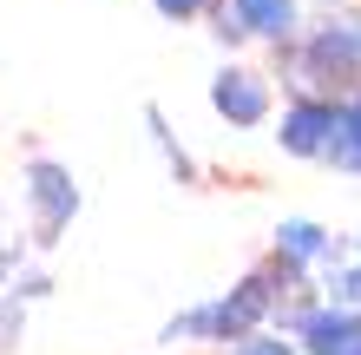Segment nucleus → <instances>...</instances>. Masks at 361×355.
Masks as SVG:
<instances>
[{"label": "nucleus", "instance_id": "1", "mask_svg": "<svg viewBox=\"0 0 361 355\" xmlns=\"http://www.w3.org/2000/svg\"><path fill=\"white\" fill-rule=\"evenodd\" d=\"M309 283H315L309 270H295L283 257H263V263H250L230 289L178 309V316H164L158 349H230V342H243V336H263L269 309L283 303V296H295V289H309Z\"/></svg>", "mask_w": 361, "mask_h": 355}, {"label": "nucleus", "instance_id": "2", "mask_svg": "<svg viewBox=\"0 0 361 355\" xmlns=\"http://www.w3.org/2000/svg\"><path fill=\"white\" fill-rule=\"evenodd\" d=\"M322 79V92H348L361 73V0H302V33L289 40Z\"/></svg>", "mask_w": 361, "mask_h": 355}, {"label": "nucleus", "instance_id": "3", "mask_svg": "<svg viewBox=\"0 0 361 355\" xmlns=\"http://www.w3.org/2000/svg\"><path fill=\"white\" fill-rule=\"evenodd\" d=\"M20 204H27V243L53 250L73 231V217L86 211V191H79L73 164H59L47 152H27V164H20Z\"/></svg>", "mask_w": 361, "mask_h": 355}, {"label": "nucleus", "instance_id": "4", "mask_svg": "<svg viewBox=\"0 0 361 355\" xmlns=\"http://www.w3.org/2000/svg\"><path fill=\"white\" fill-rule=\"evenodd\" d=\"M210 112H217L230 132H269L276 119V86L257 59H224L217 73H210Z\"/></svg>", "mask_w": 361, "mask_h": 355}, {"label": "nucleus", "instance_id": "5", "mask_svg": "<svg viewBox=\"0 0 361 355\" xmlns=\"http://www.w3.org/2000/svg\"><path fill=\"white\" fill-rule=\"evenodd\" d=\"M269 132H276V152L283 158L322 164L329 132H335V99H283V112L269 119Z\"/></svg>", "mask_w": 361, "mask_h": 355}, {"label": "nucleus", "instance_id": "6", "mask_svg": "<svg viewBox=\"0 0 361 355\" xmlns=\"http://www.w3.org/2000/svg\"><path fill=\"white\" fill-rule=\"evenodd\" d=\"M289 342H295V355H348V349L361 342V316L315 296V303L302 309V323L289 329Z\"/></svg>", "mask_w": 361, "mask_h": 355}, {"label": "nucleus", "instance_id": "7", "mask_svg": "<svg viewBox=\"0 0 361 355\" xmlns=\"http://www.w3.org/2000/svg\"><path fill=\"white\" fill-rule=\"evenodd\" d=\"M224 7L250 33V47H263V53H283L302 33V0H224Z\"/></svg>", "mask_w": 361, "mask_h": 355}, {"label": "nucleus", "instance_id": "8", "mask_svg": "<svg viewBox=\"0 0 361 355\" xmlns=\"http://www.w3.org/2000/svg\"><path fill=\"white\" fill-rule=\"evenodd\" d=\"M269 257H283V263H295V270H322L329 257H335V231L329 224H315V217H283L269 231Z\"/></svg>", "mask_w": 361, "mask_h": 355}, {"label": "nucleus", "instance_id": "9", "mask_svg": "<svg viewBox=\"0 0 361 355\" xmlns=\"http://www.w3.org/2000/svg\"><path fill=\"white\" fill-rule=\"evenodd\" d=\"M145 138L158 145L164 172H171V178L184 184V191H197V184H204V164H197V152H190V145L178 138V125L164 119V106H158V99H145Z\"/></svg>", "mask_w": 361, "mask_h": 355}, {"label": "nucleus", "instance_id": "10", "mask_svg": "<svg viewBox=\"0 0 361 355\" xmlns=\"http://www.w3.org/2000/svg\"><path fill=\"white\" fill-rule=\"evenodd\" d=\"M329 172L361 178V86L335 92V132H329V152H322Z\"/></svg>", "mask_w": 361, "mask_h": 355}, {"label": "nucleus", "instance_id": "11", "mask_svg": "<svg viewBox=\"0 0 361 355\" xmlns=\"http://www.w3.org/2000/svg\"><path fill=\"white\" fill-rule=\"evenodd\" d=\"M315 296L335 309H361V257H335L315 270Z\"/></svg>", "mask_w": 361, "mask_h": 355}, {"label": "nucleus", "instance_id": "12", "mask_svg": "<svg viewBox=\"0 0 361 355\" xmlns=\"http://www.w3.org/2000/svg\"><path fill=\"white\" fill-rule=\"evenodd\" d=\"M204 27H210V40L224 47V59H250V53H257V47H250V33L237 27V20H230V7H224V0L204 13Z\"/></svg>", "mask_w": 361, "mask_h": 355}, {"label": "nucleus", "instance_id": "13", "mask_svg": "<svg viewBox=\"0 0 361 355\" xmlns=\"http://www.w3.org/2000/svg\"><path fill=\"white\" fill-rule=\"evenodd\" d=\"M7 296H13V303H27V309H33V303H47V296H53V270L27 257V263L13 270V283H7Z\"/></svg>", "mask_w": 361, "mask_h": 355}, {"label": "nucleus", "instance_id": "14", "mask_svg": "<svg viewBox=\"0 0 361 355\" xmlns=\"http://www.w3.org/2000/svg\"><path fill=\"white\" fill-rule=\"evenodd\" d=\"M20 336H27V303H13V296H0V355H13Z\"/></svg>", "mask_w": 361, "mask_h": 355}, {"label": "nucleus", "instance_id": "15", "mask_svg": "<svg viewBox=\"0 0 361 355\" xmlns=\"http://www.w3.org/2000/svg\"><path fill=\"white\" fill-rule=\"evenodd\" d=\"M217 355H295V342L276 336V329H263V336H243V342H230V349H217Z\"/></svg>", "mask_w": 361, "mask_h": 355}, {"label": "nucleus", "instance_id": "16", "mask_svg": "<svg viewBox=\"0 0 361 355\" xmlns=\"http://www.w3.org/2000/svg\"><path fill=\"white\" fill-rule=\"evenodd\" d=\"M33 257V243L27 237H0V296H7V283H13V270Z\"/></svg>", "mask_w": 361, "mask_h": 355}, {"label": "nucleus", "instance_id": "17", "mask_svg": "<svg viewBox=\"0 0 361 355\" xmlns=\"http://www.w3.org/2000/svg\"><path fill=\"white\" fill-rule=\"evenodd\" d=\"M152 7H158V20H178V27H184V20H204L217 0H152Z\"/></svg>", "mask_w": 361, "mask_h": 355}, {"label": "nucleus", "instance_id": "18", "mask_svg": "<svg viewBox=\"0 0 361 355\" xmlns=\"http://www.w3.org/2000/svg\"><path fill=\"white\" fill-rule=\"evenodd\" d=\"M348 355H361V342H355V349H348Z\"/></svg>", "mask_w": 361, "mask_h": 355}, {"label": "nucleus", "instance_id": "19", "mask_svg": "<svg viewBox=\"0 0 361 355\" xmlns=\"http://www.w3.org/2000/svg\"><path fill=\"white\" fill-rule=\"evenodd\" d=\"M355 86H361V73H355Z\"/></svg>", "mask_w": 361, "mask_h": 355}, {"label": "nucleus", "instance_id": "20", "mask_svg": "<svg viewBox=\"0 0 361 355\" xmlns=\"http://www.w3.org/2000/svg\"><path fill=\"white\" fill-rule=\"evenodd\" d=\"M355 316H361V309H355Z\"/></svg>", "mask_w": 361, "mask_h": 355}]
</instances>
